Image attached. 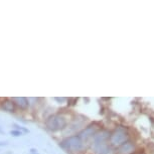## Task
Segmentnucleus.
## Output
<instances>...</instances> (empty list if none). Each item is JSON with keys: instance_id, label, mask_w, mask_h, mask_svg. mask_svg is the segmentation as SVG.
<instances>
[{"instance_id": "f257e3e1", "label": "nucleus", "mask_w": 154, "mask_h": 154, "mask_svg": "<svg viewBox=\"0 0 154 154\" xmlns=\"http://www.w3.org/2000/svg\"><path fill=\"white\" fill-rule=\"evenodd\" d=\"M66 125V120L65 117L60 115H54L51 116L48 120H46V127L51 131H57L65 128Z\"/></svg>"}, {"instance_id": "f03ea898", "label": "nucleus", "mask_w": 154, "mask_h": 154, "mask_svg": "<svg viewBox=\"0 0 154 154\" xmlns=\"http://www.w3.org/2000/svg\"><path fill=\"white\" fill-rule=\"evenodd\" d=\"M62 146L72 151H79L82 149L83 143H82V141H81L80 137L74 136V137H71V138L66 139V141H63Z\"/></svg>"}, {"instance_id": "7ed1b4c3", "label": "nucleus", "mask_w": 154, "mask_h": 154, "mask_svg": "<svg viewBox=\"0 0 154 154\" xmlns=\"http://www.w3.org/2000/svg\"><path fill=\"white\" fill-rule=\"evenodd\" d=\"M125 138H126V135H125L124 133H120V131H118L112 136L111 141L114 144H120L125 140Z\"/></svg>"}, {"instance_id": "20e7f679", "label": "nucleus", "mask_w": 154, "mask_h": 154, "mask_svg": "<svg viewBox=\"0 0 154 154\" xmlns=\"http://www.w3.org/2000/svg\"><path fill=\"white\" fill-rule=\"evenodd\" d=\"M2 109H4L5 111H7V112H14L15 105H14V103L12 101L5 100L3 103H2Z\"/></svg>"}, {"instance_id": "39448f33", "label": "nucleus", "mask_w": 154, "mask_h": 154, "mask_svg": "<svg viewBox=\"0 0 154 154\" xmlns=\"http://www.w3.org/2000/svg\"><path fill=\"white\" fill-rule=\"evenodd\" d=\"M13 100L14 101H16L17 102V105H18L20 108H22V109H25L26 107L28 106V103H27V100L25 98H13Z\"/></svg>"}, {"instance_id": "423d86ee", "label": "nucleus", "mask_w": 154, "mask_h": 154, "mask_svg": "<svg viewBox=\"0 0 154 154\" xmlns=\"http://www.w3.org/2000/svg\"><path fill=\"white\" fill-rule=\"evenodd\" d=\"M10 134L14 135V136H20V135H22V133L20 131H18V130H13V131L10 132Z\"/></svg>"}, {"instance_id": "0eeeda50", "label": "nucleus", "mask_w": 154, "mask_h": 154, "mask_svg": "<svg viewBox=\"0 0 154 154\" xmlns=\"http://www.w3.org/2000/svg\"><path fill=\"white\" fill-rule=\"evenodd\" d=\"M0 145H3V144H2V143H0Z\"/></svg>"}, {"instance_id": "6e6552de", "label": "nucleus", "mask_w": 154, "mask_h": 154, "mask_svg": "<svg viewBox=\"0 0 154 154\" xmlns=\"http://www.w3.org/2000/svg\"><path fill=\"white\" fill-rule=\"evenodd\" d=\"M32 153H33V152H32ZM33 154H35V153H33ZM36 154H37V153H36Z\"/></svg>"}]
</instances>
